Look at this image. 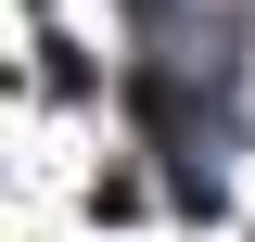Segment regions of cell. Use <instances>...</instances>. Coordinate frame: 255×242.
I'll list each match as a JSON object with an SVG mask.
<instances>
[{
	"instance_id": "obj_1",
	"label": "cell",
	"mask_w": 255,
	"mask_h": 242,
	"mask_svg": "<svg viewBox=\"0 0 255 242\" xmlns=\"http://www.w3.org/2000/svg\"><path fill=\"white\" fill-rule=\"evenodd\" d=\"M128 13H140V26H166V13H179V0H128Z\"/></svg>"
}]
</instances>
